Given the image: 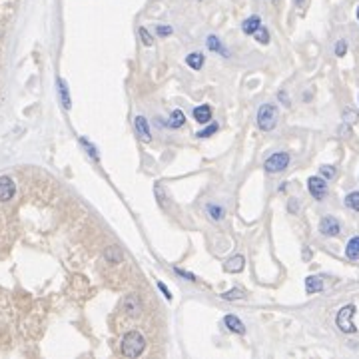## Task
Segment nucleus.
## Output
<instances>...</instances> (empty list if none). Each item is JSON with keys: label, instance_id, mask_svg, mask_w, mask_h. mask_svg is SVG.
I'll return each instance as SVG.
<instances>
[{"label": "nucleus", "instance_id": "nucleus-1", "mask_svg": "<svg viewBox=\"0 0 359 359\" xmlns=\"http://www.w3.org/2000/svg\"><path fill=\"white\" fill-rule=\"evenodd\" d=\"M144 349H146V339H144V335L140 332L132 329V332H128L122 337V353L126 357H140L144 353Z\"/></svg>", "mask_w": 359, "mask_h": 359}, {"label": "nucleus", "instance_id": "nucleus-2", "mask_svg": "<svg viewBox=\"0 0 359 359\" xmlns=\"http://www.w3.org/2000/svg\"><path fill=\"white\" fill-rule=\"evenodd\" d=\"M353 315H355V306L353 303H347V306H343L341 310L337 311L335 323H337L339 332H343V334H355L357 332V327L353 323Z\"/></svg>", "mask_w": 359, "mask_h": 359}, {"label": "nucleus", "instance_id": "nucleus-3", "mask_svg": "<svg viewBox=\"0 0 359 359\" xmlns=\"http://www.w3.org/2000/svg\"><path fill=\"white\" fill-rule=\"evenodd\" d=\"M278 106L275 104H263L262 108L258 110V128L263 132H269L275 128L278 124Z\"/></svg>", "mask_w": 359, "mask_h": 359}, {"label": "nucleus", "instance_id": "nucleus-4", "mask_svg": "<svg viewBox=\"0 0 359 359\" xmlns=\"http://www.w3.org/2000/svg\"><path fill=\"white\" fill-rule=\"evenodd\" d=\"M287 166H289V154H287V152H275V154H271V156L265 160V164H263L267 174H280V172H284Z\"/></svg>", "mask_w": 359, "mask_h": 359}, {"label": "nucleus", "instance_id": "nucleus-5", "mask_svg": "<svg viewBox=\"0 0 359 359\" xmlns=\"http://www.w3.org/2000/svg\"><path fill=\"white\" fill-rule=\"evenodd\" d=\"M142 310H144V306L138 293H128V295H124V299H122V311H126L130 317H138V315L142 313Z\"/></svg>", "mask_w": 359, "mask_h": 359}, {"label": "nucleus", "instance_id": "nucleus-6", "mask_svg": "<svg viewBox=\"0 0 359 359\" xmlns=\"http://www.w3.org/2000/svg\"><path fill=\"white\" fill-rule=\"evenodd\" d=\"M308 190L315 200H323L327 196V180L323 176H311L308 180Z\"/></svg>", "mask_w": 359, "mask_h": 359}, {"label": "nucleus", "instance_id": "nucleus-7", "mask_svg": "<svg viewBox=\"0 0 359 359\" xmlns=\"http://www.w3.org/2000/svg\"><path fill=\"white\" fill-rule=\"evenodd\" d=\"M319 232H321L323 236H327V238L339 236V232H341L339 219L334 217V215H325V217H321V222H319Z\"/></svg>", "mask_w": 359, "mask_h": 359}, {"label": "nucleus", "instance_id": "nucleus-8", "mask_svg": "<svg viewBox=\"0 0 359 359\" xmlns=\"http://www.w3.org/2000/svg\"><path fill=\"white\" fill-rule=\"evenodd\" d=\"M14 191H16V186H14L12 178H8V176H0V202H8V200H12Z\"/></svg>", "mask_w": 359, "mask_h": 359}, {"label": "nucleus", "instance_id": "nucleus-9", "mask_svg": "<svg viewBox=\"0 0 359 359\" xmlns=\"http://www.w3.org/2000/svg\"><path fill=\"white\" fill-rule=\"evenodd\" d=\"M134 126H136V134L140 136V140H142V142H150V140H152L148 120L144 118V116H136V120H134Z\"/></svg>", "mask_w": 359, "mask_h": 359}, {"label": "nucleus", "instance_id": "nucleus-10", "mask_svg": "<svg viewBox=\"0 0 359 359\" xmlns=\"http://www.w3.org/2000/svg\"><path fill=\"white\" fill-rule=\"evenodd\" d=\"M243 267H245V258L243 256H234V258H230L228 262L224 263V269L228 273H239V271H243Z\"/></svg>", "mask_w": 359, "mask_h": 359}, {"label": "nucleus", "instance_id": "nucleus-11", "mask_svg": "<svg viewBox=\"0 0 359 359\" xmlns=\"http://www.w3.org/2000/svg\"><path fill=\"white\" fill-rule=\"evenodd\" d=\"M224 325L232 332V334H238V335H243L245 334V327H243V323H241V319L236 317V315H226L224 317Z\"/></svg>", "mask_w": 359, "mask_h": 359}, {"label": "nucleus", "instance_id": "nucleus-12", "mask_svg": "<svg viewBox=\"0 0 359 359\" xmlns=\"http://www.w3.org/2000/svg\"><path fill=\"white\" fill-rule=\"evenodd\" d=\"M194 120L200 124H208L212 120V108L208 104H202L198 108H194Z\"/></svg>", "mask_w": 359, "mask_h": 359}, {"label": "nucleus", "instance_id": "nucleus-13", "mask_svg": "<svg viewBox=\"0 0 359 359\" xmlns=\"http://www.w3.org/2000/svg\"><path fill=\"white\" fill-rule=\"evenodd\" d=\"M321 289H323V280L319 275H310L306 280V291H308V295H313V293H317Z\"/></svg>", "mask_w": 359, "mask_h": 359}, {"label": "nucleus", "instance_id": "nucleus-14", "mask_svg": "<svg viewBox=\"0 0 359 359\" xmlns=\"http://www.w3.org/2000/svg\"><path fill=\"white\" fill-rule=\"evenodd\" d=\"M260 26H262V18H260V16H250V18L243 20L241 30H243V34H254Z\"/></svg>", "mask_w": 359, "mask_h": 359}, {"label": "nucleus", "instance_id": "nucleus-15", "mask_svg": "<svg viewBox=\"0 0 359 359\" xmlns=\"http://www.w3.org/2000/svg\"><path fill=\"white\" fill-rule=\"evenodd\" d=\"M186 64L190 66L191 70H200L204 66V54L202 52H191L186 56Z\"/></svg>", "mask_w": 359, "mask_h": 359}, {"label": "nucleus", "instance_id": "nucleus-16", "mask_svg": "<svg viewBox=\"0 0 359 359\" xmlns=\"http://www.w3.org/2000/svg\"><path fill=\"white\" fill-rule=\"evenodd\" d=\"M345 256H347V260H359V236H355V238H351L347 241Z\"/></svg>", "mask_w": 359, "mask_h": 359}, {"label": "nucleus", "instance_id": "nucleus-17", "mask_svg": "<svg viewBox=\"0 0 359 359\" xmlns=\"http://www.w3.org/2000/svg\"><path fill=\"white\" fill-rule=\"evenodd\" d=\"M184 124H186V114H184L182 110H174V112H172V116H170V122H168V126L176 130V128H182Z\"/></svg>", "mask_w": 359, "mask_h": 359}, {"label": "nucleus", "instance_id": "nucleus-18", "mask_svg": "<svg viewBox=\"0 0 359 359\" xmlns=\"http://www.w3.org/2000/svg\"><path fill=\"white\" fill-rule=\"evenodd\" d=\"M104 258L108 260L110 263H120L124 260V256H122V252H120V247L116 245H110V247H106V252H104Z\"/></svg>", "mask_w": 359, "mask_h": 359}, {"label": "nucleus", "instance_id": "nucleus-19", "mask_svg": "<svg viewBox=\"0 0 359 359\" xmlns=\"http://www.w3.org/2000/svg\"><path fill=\"white\" fill-rule=\"evenodd\" d=\"M219 297L226 299V301H236V299H243V297H245V291H243L241 287H234V289H230V291H224Z\"/></svg>", "mask_w": 359, "mask_h": 359}, {"label": "nucleus", "instance_id": "nucleus-20", "mask_svg": "<svg viewBox=\"0 0 359 359\" xmlns=\"http://www.w3.org/2000/svg\"><path fill=\"white\" fill-rule=\"evenodd\" d=\"M206 44L208 48L212 50V52H219V54H224V56H228V50L222 46V42H219V38L217 36H208V40H206Z\"/></svg>", "mask_w": 359, "mask_h": 359}, {"label": "nucleus", "instance_id": "nucleus-21", "mask_svg": "<svg viewBox=\"0 0 359 359\" xmlns=\"http://www.w3.org/2000/svg\"><path fill=\"white\" fill-rule=\"evenodd\" d=\"M58 86H60V98H62V106L64 108H70V94H68V84L62 80V78H58Z\"/></svg>", "mask_w": 359, "mask_h": 359}, {"label": "nucleus", "instance_id": "nucleus-22", "mask_svg": "<svg viewBox=\"0 0 359 359\" xmlns=\"http://www.w3.org/2000/svg\"><path fill=\"white\" fill-rule=\"evenodd\" d=\"M345 206L353 212H359V191H351L345 196Z\"/></svg>", "mask_w": 359, "mask_h": 359}, {"label": "nucleus", "instance_id": "nucleus-23", "mask_svg": "<svg viewBox=\"0 0 359 359\" xmlns=\"http://www.w3.org/2000/svg\"><path fill=\"white\" fill-rule=\"evenodd\" d=\"M206 212L210 214V217H212L214 222H219V219L224 217V210H222L219 206H215V204H208V206H206Z\"/></svg>", "mask_w": 359, "mask_h": 359}, {"label": "nucleus", "instance_id": "nucleus-24", "mask_svg": "<svg viewBox=\"0 0 359 359\" xmlns=\"http://www.w3.org/2000/svg\"><path fill=\"white\" fill-rule=\"evenodd\" d=\"M341 118H343V122H345V124H355V122L359 120V114L355 112V110H353V108H345Z\"/></svg>", "mask_w": 359, "mask_h": 359}, {"label": "nucleus", "instance_id": "nucleus-25", "mask_svg": "<svg viewBox=\"0 0 359 359\" xmlns=\"http://www.w3.org/2000/svg\"><path fill=\"white\" fill-rule=\"evenodd\" d=\"M254 36H256V40L262 42V44H267V42H269V32H267V28H263V26H260V28L254 32Z\"/></svg>", "mask_w": 359, "mask_h": 359}, {"label": "nucleus", "instance_id": "nucleus-26", "mask_svg": "<svg viewBox=\"0 0 359 359\" xmlns=\"http://www.w3.org/2000/svg\"><path fill=\"white\" fill-rule=\"evenodd\" d=\"M215 132H217V124H210V126H206L204 130H200L196 136H198V138H210Z\"/></svg>", "mask_w": 359, "mask_h": 359}, {"label": "nucleus", "instance_id": "nucleus-27", "mask_svg": "<svg viewBox=\"0 0 359 359\" xmlns=\"http://www.w3.org/2000/svg\"><path fill=\"white\" fill-rule=\"evenodd\" d=\"M138 34H140V38H142L144 46H154V38H152V34H150L146 28H140Z\"/></svg>", "mask_w": 359, "mask_h": 359}, {"label": "nucleus", "instance_id": "nucleus-28", "mask_svg": "<svg viewBox=\"0 0 359 359\" xmlns=\"http://www.w3.org/2000/svg\"><path fill=\"white\" fill-rule=\"evenodd\" d=\"M319 172H321V176H323L325 180H332V178H335V174H337V170H335L334 166H321Z\"/></svg>", "mask_w": 359, "mask_h": 359}, {"label": "nucleus", "instance_id": "nucleus-29", "mask_svg": "<svg viewBox=\"0 0 359 359\" xmlns=\"http://www.w3.org/2000/svg\"><path fill=\"white\" fill-rule=\"evenodd\" d=\"M345 52H347V42H345V40H339V42L335 44V56H345Z\"/></svg>", "mask_w": 359, "mask_h": 359}, {"label": "nucleus", "instance_id": "nucleus-30", "mask_svg": "<svg viewBox=\"0 0 359 359\" xmlns=\"http://www.w3.org/2000/svg\"><path fill=\"white\" fill-rule=\"evenodd\" d=\"M174 271L178 273V275H182V278H186L188 282H196L198 278L194 275V273H190V271H186V269H180V267H174Z\"/></svg>", "mask_w": 359, "mask_h": 359}, {"label": "nucleus", "instance_id": "nucleus-31", "mask_svg": "<svg viewBox=\"0 0 359 359\" xmlns=\"http://www.w3.org/2000/svg\"><path fill=\"white\" fill-rule=\"evenodd\" d=\"M80 142H82V146H84V148L88 150V154H90V156H92L94 160H98V154H96V148H94V146H92V144L88 142V140H84V138H82Z\"/></svg>", "mask_w": 359, "mask_h": 359}, {"label": "nucleus", "instance_id": "nucleus-32", "mask_svg": "<svg viewBox=\"0 0 359 359\" xmlns=\"http://www.w3.org/2000/svg\"><path fill=\"white\" fill-rule=\"evenodd\" d=\"M156 32H158V36H170L174 30H172V26H158Z\"/></svg>", "mask_w": 359, "mask_h": 359}, {"label": "nucleus", "instance_id": "nucleus-33", "mask_svg": "<svg viewBox=\"0 0 359 359\" xmlns=\"http://www.w3.org/2000/svg\"><path fill=\"white\" fill-rule=\"evenodd\" d=\"M158 287H160V291H162V293L166 295V299H168V301H170V299H172V293H170V289H168V287L164 286L162 282H158Z\"/></svg>", "mask_w": 359, "mask_h": 359}, {"label": "nucleus", "instance_id": "nucleus-34", "mask_svg": "<svg viewBox=\"0 0 359 359\" xmlns=\"http://www.w3.org/2000/svg\"><path fill=\"white\" fill-rule=\"evenodd\" d=\"M287 208H289V212H297V202H295V200H291Z\"/></svg>", "mask_w": 359, "mask_h": 359}, {"label": "nucleus", "instance_id": "nucleus-35", "mask_svg": "<svg viewBox=\"0 0 359 359\" xmlns=\"http://www.w3.org/2000/svg\"><path fill=\"white\" fill-rule=\"evenodd\" d=\"M303 258H306V260H310V258H311V252H310V250H306V252H303Z\"/></svg>", "mask_w": 359, "mask_h": 359}, {"label": "nucleus", "instance_id": "nucleus-36", "mask_svg": "<svg viewBox=\"0 0 359 359\" xmlns=\"http://www.w3.org/2000/svg\"><path fill=\"white\" fill-rule=\"evenodd\" d=\"M293 2H295V4H301V2H303V0H293Z\"/></svg>", "mask_w": 359, "mask_h": 359}, {"label": "nucleus", "instance_id": "nucleus-37", "mask_svg": "<svg viewBox=\"0 0 359 359\" xmlns=\"http://www.w3.org/2000/svg\"><path fill=\"white\" fill-rule=\"evenodd\" d=\"M357 20H359V6H357Z\"/></svg>", "mask_w": 359, "mask_h": 359}, {"label": "nucleus", "instance_id": "nucleus-38", "mask_svg": "<svg viewBox=\"0 0 359 359\" xmlns=\"http://www.w3.org/2000/svg\"><path fill=\"white\" fill-rule=\"evenodd\" d=\"M271 2H278V0H271Z\"/></svg>", "mask_w": 359, "mask_h": 359}]
</instances>
